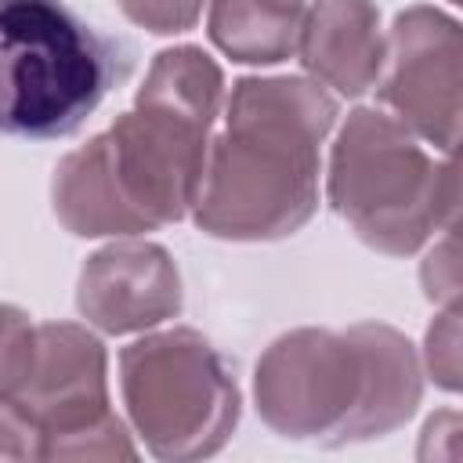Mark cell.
I'll return each mask as SVG.
<instances>
[{
	"instance_id": "cell-1",
	"label": "cell",
	"mask_w": 463,
	"mask_h": 463,
	"mask_svg": "<svg viewBox=\"0 0 463 463\" xmlns=\"http://www.w3.org/2000/svg\"><path fill=\"white\" fill-rule=\"evenodd\" d=\"M221 98V65L203 47L159 51L134 105L58 163L54 217L83 239H127L181 221L203 184Z\"/></svg>"
},
{
	"instance_id": "cell-2",
	"label": "cell",
	"mask_w": 463,
	"mask_h": 463,
	"mask_svg": "<svg viewBox=\"0 0 463 463\" xmlns=\"http://www.w3.org/2000/svg\"><path fill=\"white\" fill-rule=\"evenodd\" d=\"M336 98L307 76H246L224 130L210 137L195 224L213 239L268 242L300 232L318 206L322 145Z\"/></svg>"
},
{
	"instance_id": "cell-3",
	"label": "cell",
	"mask_w": 463,
	"mask_h": 463,
	"mask_svg": "<svg viewBox=\"0 0 463 463\" xmlns=\"http://www.w3.org/2000/svg\"><path fill=\"white\" fill-rule=\"evenodd\" d=\"M423 398V365L405 333L383 322L293 329L257 362L253 402L260 420L315 445L373 441L398 430Z\"/></svg>"
},
{
	"instance_id": "cell-4",
	"label": "cell",
	"mask_w": 463,
	"mask_h": 463,
	"mask_svg": "<svg viewBox=\"0 0 463 463\" xmlns=\"http://www.w3.org/2000/svg\"><path fill=\"white\" fill-rule=\"evenodd\" d=\"M130 65L119 36L61 0H0V134L69 137Z\"/></svg>"
},
{
	"instance_id": "cell-5",
	"label": "cell",
	"mask_w": 463,
	"mask_h": 463,
	"mask_svg": "<svg viewBox=\"0 0 463 463\" xmlns=\"http://www.w3.org/2000/svg\"><path fill=\"white\" fill-rule=\"evenodd\" d=\"M329 206L351 232L387 253L409 257L456 221V163L380 109H354L329 156Z\"/></svg>"
},
{
	"instance_id": "cell-6",
	"label": "cell",
	"mask_w": 463,
	"mask_h": 463,
	"mask_svg": "<svg viewBox=\"0 0 463 463\" xmlns=\"http://www.w3.org/2000/svg\"><path fill=\"white\" fill-rule=\"evenodd\" d=\"M127 420L159 459H203L239 423V387L217 347L195 329L148 333L119 354Z\"/></svg>"
},
{
	"instance_id": "cell-7",
	"label": "cell",
	"mask_w": 463,
	"mask_h": 463,
	"mask_svg": "<svg viewBox=\"0 0 463 463\" xmlns=\"http://www.w3.org/2000/svg\"><path fill=\"white\" fill-rule=\"evenodd\" d=\"M109 358L101 340L72 322L36 326V362L4 409L29 441V459H130L127 427L109 405Z\"/></svg>"
},
{
	"instance_id": "cell-8",
	"label": "cell",
	"mask_w": 463,
	"mask_h": 463,
	"mask_svg": "<svg viewBox=\"0 0 463 463\" xmlns=\"http://www.w3.org/2000/svg\"><path fill=\"white\" fill-rule=\"evenodd\" d=\"M459 25L438 7H405L387 36L376 94L405 130L441 156L459 141Z\"/></svg>"
},
{
	"instance_id": "cell-9",
	"label": "cell",
	"mask_w": 463,
	"mask_h": 463,
	"mask_svg": "<svg viewBox=\"0 0 463 463\" xmlns=\"http://www.w3.org/2000/svg\"><path fill=\"white\" fill-rule=\"evenodd\" d=\"M184 304L181 271L159 242L127 235L87 257L76 282V307L87 326L123 336L170 322Z\"/></svg>"
},
{
	"instance_id": "cell-10",
	"label": "cell",
	"mask_w": 463,
	"mask_h": 463,
	"mask_svg": "<svg viewBox=\"0 0 463 463\" xmlns=\"http://www.w3.org/2000/svg\"><path fill=\"white\" fill-rule=\"evenodd\" d=\"M304 69L315 83L333 87L344 98H358L376 87L387 36L373 0H311L297 40Z\"/></svg>"
},
{
	"instance_id": "cell-11",
	"label": "cell",
	"mask_w": 463,
	"mask_h": 463,
	"mask_svg": "<svg viewBox=\"0 0 463 463\" xmlns=\"http://www.w3.org/2000/svg\"><path fill=\"white\" fill-rule=\"evenodd\" d=\"M307 0H213L210 40L246 65H275L297 51Z\"/></svg>"
},
{
	"instance_id": "cell-12",
	"label": "cell",
	"mask_w": 463,
	"mask_h": 463,
	"mask_svg": "<svg viewBox=\"0 0 463 463\" xmlns=\"http://www.w3.org/2000/svg\"><path fill=\"white\" fill-rule=\"evenodd\" d=\"M36 362V326L14 304H0V405H11Z\"/></svg>"
},
{
	"instance_id": "cell-13",
	"label": "cell",
	"mask_w": 463,
	"mask_h": 463,
	"mask_svg": "<svg viewBox=\"0 0 463 463\" xmlns=\"http://www.w3.org/2000/svg\"><path fill=\"white\" fill-rule=\"evenodd\" d=\"M423 365L438 387L459 391V307L456 304H445V311L430 322Z\"/></svg>"
},
{
	"instance_id": "cell-14",
	"label": "cell",
	"mask_w": 463,
	"mask_h": 463,
	"mask_svg": "<svg viewBox=\"0 0 463 463\" xmlns=\"http://www.w3.org/2000/svg\"><path fill=\"white\" fill-rule=\"evenodd\" d=\"M116 4L134 25L159 36L192 29L203 11V0H116Z\"/></svg>"
},
{
	"instance_id": "cell-15",
	"label": "cell",
	"mask_w": 463,
	"mask_h": 463,
	"mask_svg": "<svg viewBox=\"0 0 463 463\" xmlns=\"http://www.w3.org/2000/svg\"><path fill=\"white\" fill-rule=\"evenodd\" d=\"M423 293L434 304H456L459 297V253H456V228H441V239L430 246L423 268H420Z\"/></svg>"
},
{
	"instance_id": "cell-16",
	"label": "cell",
	"mask_w": 463,
	"mask_h": 463,
	"mask_svg": "<svg viewBox=\"0 0 463 463\" xmlns=\"http://www.w3.org/2000/svg\"><path fill=\"white\" fill-rule=\"evenodd\" d=\"M438 445H445V459H456V445H459V412L456 409H445V412H434L423 427V438H420V456L423 459H438Z\"/></svg>"
},
{
	"instance_id": "cell-17",
	"label": "cell",
	"mask_w": 463,
	"mask_h": 463,
	"mask_svg": "<svg viewBox=\"0 0 463 463\" xmlns=\"http://www.w3.org/2000/svg\"><path fill=\"white\" fill-rule=\"evenodd\" d=\"M449 4H459V0H449Z\"/></svg>"
}]
</instances>
